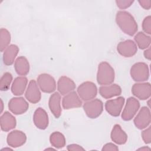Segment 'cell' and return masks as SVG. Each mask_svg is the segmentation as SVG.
<instances>
[{
  "label": "cell",
  "mask_w": 151,
  "mask_h": 151,
  "mask_svg": "<svg viewBox=\"0 0 151 151\" xmlns=\"http://www.w3.org/2000/svg\"><path fill=\"white\" fill-rule=\"evenodd\" d=\"M110 137L114 143L120 145L125 144L127 140V134L118 124L113 126L111 132Z\"/></svg>",
  "instance_id": "7402d4cb"
},
{
  "label": "cell",
  "mask_w": 151,
  "mask_h": 151,
  "mask_svg": "<svg viewBox=\"0 0 151 151\" xmlns=\"http://www.w3.org/2000/svg\"><path fill=\"white\" fill-rule=\"evenodd\" d=\"M77 93L80 98L85 101L94 99L97 94L96 85L91 81H85L77 88Z\"/></svg>",
  "instance_id": "5b68a950"
},
{
  "label": "cell",
  "mask_w": 151,
  "mask_h": 151,
  "mask_svg": "<svg viewBox=\"0 0 151 151\" xmlns=\"http://www.w3.org/2000/svg\"><path fill=\"white\" fill-rule=\"evenodd\" d=\"M117 51L123 57H131L136 54L137 47L133 40H127L121 41L117 44Z\"/></svg>",
  "instance_id": "4fadbf2b"
},
{
  "label": "cell",
  "mask_w": 151,
  "mask_h": 151,
  "mask_svg": "<svg viewBox=\"0 0 151 151\" xmlns=\"http://www.w3.org/2000/svg\"><path fill=\"white\" fill-rule=\"evenodd\" d=\"M1 129L2 131L9 132L17 125L15 117L9 111H5L1 116Z\"/></svg>",
  "instance_id": "44dd1931"
},
{
  "label": "cell",
  "mask_w": 151,
  "mask_h": 151,
  "mask_svg": "<svg viewBox=\"0 0 151 151\" xmlns=\"http://www.w3.org/2000/svg\"><path fill=\"white\" fill-rule=\"evenodd\" d=\"M115 73L113 68L106 61L101 62L97 73V81L101 86H106L114 82Z\"/></svg>",
  "instance_id": "7a4b0ae2"
},
{
  "label": "cell",
  "mask_w": 151,
  "mask_h": 151,
  "mask_svg": "<svg viewBox=\"0 0 151 151\" xmlns=\"http://www.w3.org/2000/svg\"><path fill=\"white\" fill-rule=\"evenodd\" d=\"M144 56L145 57V58H146L148 60H150L151 58V50H150V48L149 47L147 48V49H146L145 51H144Z\"/></svg>",
  "instance_id": "e575fe53"
},
{
  "label": "cell",
  "mask_w": 151,
  "mask_h": 151,
  "mask_svg": "<svg viewBox=\"0 0 151 151\" xmlns=\"http://www.w3.org/2000/svg\"><path fill=\"white\" fill-rule=\"evenodd\" d=\"M82 104L81 99L74 91L65 94L62 100L63 107L65 110L80 107Z\"/></svg>",
  "instance_id": "9a60e30c"
},
{
  "label": "cell",
  "mask_w": 151,
  "mask_h": 151,
  "mask_svg": "<svg viewBox=\"0 0 151 151\" xmlns=\"http://www.w3.org/2000/svg\"><path fill=\"white\" fill-rule=\"evenodd\" d=\"M132 94L137 99L145 100L150 98L151 95V86L150 83H137L132 87Z\"/></svg>",
  "instance_id": "30bf717a"
},
{
  "label": "cell",
  "mask_w": 151,
  "mask_h": 151,
  "mask_svg": "<svg viewBox=\"0 0 151 151\" xmlns=\"http://www.w3.org/2000/svg\"><path fill=\"white\" fill-rule=\"evenodd\" d=\"M76 87L74 81L67 76H61L57 82V90L61 95L65 96L73 91Z\"/></svg>",
  "instance_id": "ac0fdd59"
},
{
  "label": "cell",
  "mask_w": 151,
  "mask_h": 151,
  "mask_svg": "<svg viewBox=\"0 0 151 151\" xmlns=\"http://www.w3.org/2000/svg\"><path fill=\"white\" fill-rule=\"evenodd\" d=\"M141 136L146 144H150L151 142V127L149 126L147 129L142 131Z\"/></svg>",
  "instance_id": "f546056e"
},
{
  "label": "cell",
  "mask_w": 151,
  "mask_h": 151,
  "mask_svg": "<svg viewBox=\"0 0 151 151\" xmlns=\"http://www.w3.org/2000/svg\"><path fill=\"white\" fill-rule=\"evenodd\" d=\"M101 150L104 151H108V150H113V151H117L119 150L118 147L113 143H107L105 144L102 149Z\"/></svg>",
  "instance_id": "1f68e13d"
},
{
  "label": "cell",
  "mask_w": 151,
  "mask_h": 151,
  "mask_svg": "<svg viewBox=\"0 0 151 151\" xmlns=\"http://www.w3.org/2000/svg\"><path fill=\"white\" fill-rule=\"evenodd\" d=\"M26 99L30 103L35 104L38 103L41 98L40 88L37 82L34 80H31L28 83L25 93Z\"/></svg>",
  "instance_id": "7c38bea8"
},
{
  "label": "cell",
  "mask_w": 151,
  "mask_h": 151,
  "mask_svg": "<svg viewBox=\"0 0 151 151\" xmlns=\"http://www.w3.org/2000/svg\"><path fill=\"white\" fill-rule=\"evenodd\" d=\"M132 79L136 82H143L149 79V69L147 64L138 62L134 64L130 71Z\"/></svg>",
  "instance_id": "3957f363"
},
{
  "label": "cell",
  "mask_w": 151,
  "mask_h": 151,
  "mask_svg": "<svg viewBox=\"0 0 151 151\" xmlns=\"http://www.w3.org/2000/svg\"><path fill=\"white\" fill-rule=\"evenodd\" d=\"M45 150H55V149H54L53 148H47Z\"/></svg>",
  "instance_id": "f35d334b"
},
{
  "label": "cell",
  "mask_w": 151,
  "mask_h": 151,
  "mask_svg": "<svg viewBox=\"0 0 151 151\" xmlns=\"http://www.w3.org/2000/svg\"><path fill=\"white\" fill-rule=\"evenodd\" d=\"M83 110L88 117L90 119L97 118L103 111V103L98 99H92L84 103Z\"/></svg>",
  "instance_id": "277c9868"
},
{
  "label": "cell",
  "mask_w": 151,
  "mask_h": 151,
  "mask_svg": "<svg viewBox=\"0 0 151 151\" xmlns=\"http://www.w3.org/2000/svg\"><path fill=\"white\" fill-rule=\"evenodd\" d=\"M19 51V47L15 44L9 45L4 51L3 53V62L6 65H12L15 61V58L17 56Z\"/></svg>",
  "instance_id": "603a6c76"
},
{
  "label": "cell",
  "mask_w": 151,
  "mask_h": 151,
  "mask_svg": "<svg viewBox=\"0 0 151 151\" xmlns=\"http://www.w3.org/2000/svg\"><path fill=\"white\" fill-rule=\"evenodd\" d=\"M12 76L9 72L5 73L0 80V89L1 91H7L12 81Z\"/></svg>",
  "instance_id": "83f0119b"
},
{
  "label": "cell",
  "mask_w": 151,
  "mask_h": 151,
  "mask_svg": "<svg viewBox=\"0 0 151 151\" xmlns=\"http://www.w3.org/2000/svg\"><path fill=\"white\" fill-rule=\"evenodd\" d=\"M27 140L26 134L21 130H12L8 134L6 142L8 146L12 147H18L25 144Z\"/></svg>",
  "instance_id": "5bb4252c"
},
{
  "label": "cell",
  "mask_w": 151,
  "mask_h": 151,
  "mask_svg": "<svg viewBox=\"0 0 151 151\" xmlns=\"http://www.w3.org/2000/svg\"><path fill=\"white\" fill-rule=\"evenodd\" d=\"M48 106L54 116L58 119L62 112L61 106V94L58 92H55L51 95L48 101Z\"/></svg>",
  "instance_id": "d6986e66"
},
{
  "label": "cell",
  "mask_w": 151,
  "mask_h": 151,
  "mask_svg": "<svg viewBox=\"0 0 151 151\" xmlns=\"http://www.w3.org/2000/svg\"><path fill=\"white\" fill-rule=\"evenodd\" d=\"M37 84L40 90L45 93H52L56 90V82L51 75L42 73L37 77Z\"/></svg>",
  "instance_id": "52a82bcc"
},
{
  "label": "cell",
  "mask_w": 151,
  "mask_h": 151,
  "mask_svg": "<svg viewBox=\"0 0 151 151\" xmlns=\"http://www.w3.org/2000/svg\"><path fill=\"white\" fill-rule=\"evenodd\" d=\"M134 2L131 0H116V4L117 7L121 9H124L130 7Z\"/></svg>",
  "instance_id": "4dcf8cb0"
},
{
  "label": "cell",
  "mask_w": 151,
  "mask_h": 151,
  "mask_svg": "<svg viewBox=\"0 0 151 151\" xmlns=\"http://www.w3.org/2000/svg\"><path fill=\"white\" fill-rule=\"evenodd\" d=\"M28 79L24 76L17 77L11 85V92L15 96H19L24 94L27 87Z\"/></svg>",
  "instance_id": "ffe728a7"
},
{
  "label": "cell",
  "mask_w": 151,
  "mask_h": 151,
  "mask_svg": "<svg viewBox=\"0 0 151 151\" xmlns=\"http://www.w3.org/2000/svg\"><path fill=\"white\" fill-rule=\"evenodd\" d=\"M135 43L141 50L147 49L150 45V37L143 32H137L134 37Z\"/></svg>",
  "instance_id": "d4e9b609"
},
{
  "label": "cell",
  "mask_w": 151,
  "mask_h": 151,
  "mask_svg": "<svg viewBox=\"0 0 151 151\" xmlns=\"http://www.w3.org/2000/svg\"><path fill=\"white\" fill-rule=\"evenodd\" d=\"M116 22L120 29L126 34L133 36L137 31V24L130 13L126 11H118L116 15Z\"/></svg>",
  "instance_id": "6da1fadb"
},
{
  "label": "cell",
  "mask_w": 151,
  "mask_h": 151,
  "mask_svg": "<svg viewBox=\"0 0 151 151\" xmlns=\"http://www.w3.org/2000/svg\"><path fill=\"white\" fill-rule=\"evenodd\" d=\"M33 122L35 126L39 129H45L49 123L48 116L46 111L41 107L37 108L33 115Z\"/></svg>",
  "instance_id": "2e32d148"
},
{
  "label": "cell",
  "mask_w": 151,
  "mask_h": 151,
  "mask_svg": "<svg viewBox=\"0 0 151 151\" xmlns=\"http://www.w3.org/2000/svg\"><path fill=\"white\" fill-rule=\"evenodd\" d=\"M150 111L149 108L146 106H143L140 109L133 120L135 126L140 130L147 127L150 125Z\"/></svg>",
  "instance_id": "ba28073f"
},
{
  "label": "cell",
  "mask_w": 151,
  "mask_h": 151,
  "mask_svg": "<svg viewBox=\"0 0 151 151\" xmlns=\"http://www.w3.org/2000/svg\"><path fill=\"white\" fill-rule=\"evenodd\" d=\"M28 103L22 97H13L8 102L9 110L16 115H19L25 113L28 110Z\"/></svg>",
  "instance_id": "9c48e42d"
},
{
  "label": "cell",
  "mask_w": 151,
  "mask_h": 151,
  "mask_svg": "<svg viewBox=\"0 0 151 151\" xmlns=\"http://www.w3.org/2000/svg\"><path fill=\"white\" fill-rule=\"evenodd\" d=\"M14 68L17 74L22 76H26L29 71V63L26 57H18L14 62Z\"/></svg>",
  "instance_id": "cb8c5ba5"
},
{
  "label": "cell",
  "mask_w": 151,
  "mask_h": 151,
  "mask_svg": "<svg viewBox=\"0 0 151 151\" xmlns=\"http://www.w3.org/2000/svg\"><path fill=\"white\" fill-rule=\"evenodd\" d=\"M51 145L56 149H61L65 146L66 140L65 136L60 132H54L50 136Z\"/></svg>",
  "instance_id": "484cf974"
},
{
  "label": "cell",
  "mask_w": 151,
  "mask_h": 151,
  "mask_svg": "<svg viewBox=\"0 0 151 151\" xmlns=\"http://www.w3.org/2000/svg\"><path fill=\"white\" fill-rule=\"evenodd\" d=\"M11 40V35L10 32L6 28H1L0 29V48L1 52H4L9 45Z\"/></svg>",
  "instance_id": "4316f807"
},
{
  "label": "cell",
  "mask_w": 151,
  "mask_h": 151,
  "mask_svg": "<svg viewBox=\"0 0 151 151\" xmlns=\"http://www.w3.org/2000/svg\"><path fill=\"white\" fill-rule=\"evenodd\" d=\"M137 150H150V149L147 147V146H143L142 147H140L139 149H138Z\"/></svg>",
  "instance_id": "d590c367"
},
{
  "label": "cell",
  "mask_w": 151,
  "mask_h": 151,
  "mask_svg": "<svg viewBox=\"0 0 151 151\" xmlns=\"http://www.w3.org/2000/svg\"><path fill=\"white\" fill-rule=\"evenodd\" d=\"M124 101V98L122 96L114 99L109 100L105 103V109L111 116L117 117L121 113Z\"/></svg>",
  "instance_id": "8fae6325"
},
{
  "label": "cell",
  "mask_w": 151,
  "mask_h": 151,
  "mask_svg": "<svg viewBox=\"0 0 151 151\" xmlns=\"http://www.w3.org/2000/svg\"><path fill=\"white\" fill-rule=\"evenodd\" d=\"M1 112L2 113V111H3V109H4V107H3L4 104H3V101H2V100H1Z\"/></svg>",
  "instance_id": "8d00e7d4"
},
{
  "label": "cell",
  "mask_w": 151,
  "mask_h": 151,
  "mask_svg": "<svg viewBox=\"0 0 151 151\" xmlns=\"http://www.w3.org/2000/svg\"><path fill=\"white\" fill-rule=\"evenodd\" d=\"M67 149L69 151L71 150H84V149L77 144H70L67 146Z\"/></svg>",
  "instance_id": "836d02e7"
},
{
  "label": "cell",
  "mask_w": 151,
  "mask_h": 151,
  "mask_svg": "<svg viewBox=\"0 0 151 151\" xmlns=\"http://www.w3.org/2000/svg\"><path fill=\"white\" fill-rule=\"evenodd\" d=\"M140 106L137 99L133 97H129L122 113V119L124 121L131 120L138 111Z\"/></svg>",
  "instance_id": "8992f818"
},
{
  "label": "cell",
  "mask_w": 151,
  "mask_h": 151,
  "mask_svg": "<svg viewBox=\"0 0 151 151\" xmlns=\"http://www.w3.org/2000/svg\"><path fill=\"white\" fill-rule=\"evenodd\" d=\"M122 88L117 84H111L106 86H101L99 88L100 96L106 99H109L114 97L119 96L122 94Z\"/></svg>",
  "instance_id": "e0dca14e"
},
{
  "label": "cell",
  "mask_w": 151,
  "mask_h": 151,
  "mask_svg": "<svg viewBox=\"0 0 151 151\" xmlns=\"http://www.w3.org/2000/svg\"><path fill=\"white\" fill-rule=\"evenodd\" d=\"M142 29L146 34H151V17L150 15L145 17L142 22Z\"/></svg>",
  "instance_id": "f1b7e54d"
},
{
  "label": "cell",
  "mask_w": 151,
  "mask_h": 151,
  "mask_svg": "<svg viewBox=\"0 0 151 151\" xmlns=\"http://www.w3.org/2000/svg\"><path fill=\"white\" fill-rule=\"evenodd\" d=\"M12 150V149L9 147H5V148L2 149L1 150Z\"/></svg>",
  "instance_id": "74e56055"
},
{
  "label": "cell",
  "mask_w": 151,
  "mask_h": 151,
  "mask_svg": "<svg viewBox=\"0 0 151 151\" xmlns=\"http://www.w3.org/2000/svg\"><path fill=\"white\" fill-rule=\"evenodd\" d=\"M140 5L144 9L149 10L151 8V1L150 0H142L139 1Z\"/></svg>",
  "instance_id": "d6a6232c"
}]
</instances>
